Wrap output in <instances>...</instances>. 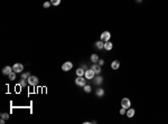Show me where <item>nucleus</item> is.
<instances>
[{
	"mask_svg": "<svg viewBox=\"0 0 168 124\" xmlns=\"http://www.w3.org/2000/svg\"><path fill=\"white\" fill-rule=\"evenodd\" d=\"M51 1V4H52V6H55V7H57L61 5V0H50Z\"/></svg>",
	"mask_w": 168,
	"mask_h": 124,
	"instance_id": "nucleus-21",
	"label": "nucleus"
},
{
	"mask_svg": "<svg viewBox=\"0 0 168 124\" xmlns=\"http://www.w3.org/2000/svg\"><path fill=\"white\" fill-rule=\"evenodd\" d=\"M81 67H82V68L84 69V71H86V69H87V66H86V65H84V64H83V65H82Z\"/></svg>",
	"mask_w": 168,
	"mask_h": 124,
	"instance_id": "nucleus-27",
	"label": "nucleus"
},
{
	"mask_svg": "<svg viewBox=\"0 0 168 124\" xmlns=\"http://www.w3.org/2000/svg\"><path fill=\"white\" fill-rule=\"evenodd\" d=\"M84 77L86 79H93L95 77V73L92 71L91 68H87L86 71H85V74H84Z\"/></svg>",
	"mask_w": 168,
	"mask_h": 124,
	"instance_id": "nucleus-6",
	"label": "nucleus"
},
{
	"mask_svg": "<svg viewBox=\"0 0 168 124\" xmlns=\"http://www.w3.org/2000/svg\"><path fill=\"white\" fill-rule=\"evenodd\" d=\"M90 68H91L92 71L94 72V73L97 74V75H99V74L101 73V72H102V71H101V66H100L98 63H97V64H93V65H92L91 67H90Z\"/></svg>",
	"mask_w": 168,
	"mask_h": 124,
	"instance_id": "nucleus-9",
	"label": "nucleus"
},
{
	"mask_svg": "<svg viewBox=\"0 0 168 124\" xmlns=\"http://www.w3.org/2000/svg\"><path fill=\"white\" fill-rule=\"evenodd\" d=\"M110 38H111L110 32H103L102 34H101V36H100V40L104 41V43H105V41H109Z\"/></svg>",
	"mask_w": 168,
	"mask_h": 124,
	"instance_id": "nucleus-7",
	"label": "nucleus"
},
{
	"mask_svg": "<svg viewBox=\"0 0 168 124\" xmlns=\"http://www.w3.org/2000/svg\"><path fill=\"white\" fill-rule=\"evenodd\" d=\"M76 76H84V74H85V71L83 68H82V67H79V68L76 69Z\"/></svg>",
	"mask_w": 168,
	"mask_h": 124,
	"instance_id": "nucleus-17",
	"label": "nucleus"
},
{
	"mask_svg": "<svg viewBox=\"0 0 168 124\" xmlns=\"http://www.w3.org/2000/svg\"><path fill=\"white\" fill-rule=\"evenodd\" d=\"M0 115H1V118H4V120H8V118H9L8 113H1Z\"/></svg>",
	"mask_w": 168,
	"mask_h": 124,
	"instance_id": "nucleus-23",
	"label": "nucleus"
},
{
	"mask_svg": "<svg viewBox=\"0 0 168 124\" xmlns=\"http://www.w3.org/2000/svg\"><path fill=\"white\" fill-rule=\"evenodd\" d=\"M95 47L98 48V49H104V41L102 40H99L95 43Z\"/></svg>",
	"mask_w": 168,
	"mask_h": 124,
	"instance_id": "nucleus-16",
	"label": "nucleus"
},
{
	"mask_svg": "<svg viewBox=\"0 0 168 124\" xmlns=\"http://www.w3.org/2000/svg\"><path fill=\"white\" fill-rule=\"evenodd\" d=\"M121 107L128 110L129 107H131V101L129 100L128 97H123V99L121 100Z\"/></svg>",
	"mask_w": 168,
	"mask_h": 124,
	"instance_id": "nucleus-3",
	"label": "nucleus"
},
{
	"mask_svg": "<svg viewBox=\"0 0 168 124\" xmlns=\"http://www.w3.org/2000/svg\"><path fill=\"white\" fill-rule=\"evenodd\" d=\"M72 68H73V63L72 61H65L62 65V71L63 72H69Z\"/></svg>",
	"mask_w": 168,
	"mask_h": 124,
	"instance_id": "nucleus-5",
	"label": "nucleus"
},
{
	"mask_svg": "<svg viewBox=\"0 0 168 124\" xmlns=\"http://www.w3.org/2000/svg\"><path fill=\"white\" fill-rule=\"evenodd\" d=\"M0 123H1V124L5 123V120H4V118H1V120H0Z\"/></svg>",
	"mask_w": 168,
	"mask_h": 124,
	"instance_id": "nucleus-28",
	"label": "nucleus"
},
{
	"mask_svg": "<svg viewBox=\"0 0 168 124\" xmlns=\"http://www.w3.org/2000/svg\"><path fill=\"white\" fill-rule=\"evenodd\" d=\"M12 72V67L11 66H5L2 68V74L4 75H9Z\"/></svg>",
	"mask_w": 168,
	"mask_h": 124,
	"instance_id": "nucleus-12",
	"label": "nucleus"
},
{
	"mask_svg": "<svg viewBox=\"0 0 168 124\" xmlns=\"http://www.w3.org/2000/svg\"><path fill=\"white\" fill-rule=\"evenodd\" d=\"M51 1H46V2H44V5H43V6H44V8H46V9H47V8H50V7H51Z\"/></svg>",
	"mask_w": 168,
	"mask_h": 124,
	"instance_id": "nucleus-24",
	"label": "nucleus"
},
{
	"mask_svg": "<svg viewBox=\"0 0 168 124\" xmlns=\"http://www.w3.org/2000/svg\"><path fill=\"white\" fill-rule=\"evenodd\" d=\"M19 84H20V86H21L22 88H25L27 85H29V84H28V81H27V79H22V78H21V81H20Z\"/></svg>",
	"mask_w": 168,
	"mask_h": 124,
	"instance_id": "nucleus-20",
	"label": "nucleus"
},
{
	"mask_svg": "<svg viewBox=\"0 0 168 124\" xmlns=\"http://www.w3.org/2000/svg\"><path fill=\"white\" fill-rule=\"evenodd\" d=\"M83 89H84L85 93H91V92H92L91 85H84V86H83Z\"/></svg>",
	"mask_w": 168,
	"mask_h": 124,
	"instance_id": "nucleus-19",
	"label": "nucleus"
},
{
	"mask_svg": "<svg viewBox=\"0 0 168 124\" xmlns=\"http://www.w3.org/2000/svg\"><path fill=\"white\" fill-rule=\"evenodd\" d=\"M16 74H17V73H15V72L12 71L11 73H10V74L8 75V78H9V81H15V79H16Z\"/></svg>",
	"mask_w": 168,
	"mask_h": 124,
	"instance_id": "nucleus-18",
	"label": "nucleus"
},
{
	"mask_svg": "<svg viewBox=\"0 0 168 124\" xmlns=\"http://www.w3.org/2000/svg\"><path fill=\"white\" fill-rule=\"evenodd\" d=\"M94 81H93V83H94L95 85H97V86H100V85H102L103 84V77L101 76V75L99 74V75H97V76L94 77Z\"/></svg>",
	"mask_w": 168,
	"mask_h": 124,
	"instance_id": "nucleus-8",
	"label": "nucleus"
},
{
	"mask_svg": "<svg viewBox=\"0 0 168 124\" xmlns=\"http://www.w3.org/2000/svg\"><path fill=\"white\" fill-rule=\"evenodd\" d=\"M12 71H14L15 73H22V72H24V65L20 63H16L12 66Z\"/></svg>",
	"mask_w": 168,
	"mask_h": 124,
	"instance_id": "nucleus-4",
	"label": "nucleus"
},
{
	"mask_svg": "<svg viewBox=\"0 0 168 124\" xmlns=\"http://www.w3.org/2000/svg\"><path fill=\"white\" fill-rule=\"evenodd\" d=\"M134 114H136V110L132 107H129L128 110H127V113H126V115L128 116L129 118H131V117H133Z\"/></svg>",
	"mask_w": 168,
	"mask_h": 124,
	"instance_id": "nucleus-11",
	"label": "nucleus"
},
{
	"mask_svg": "<svg viewBox=\"0 0 168 124\" xmlns=\"http://www.w3.org/2000/svg\"><path fill=\"white\" fill-rule=\"evenodd\" d=\"M136 1H137V2H138V4H140V2H141V1H142V0H136Z\"/></svg>",
	"mask_w": 168,
	"mask_h": 124,
	"instance_id": "nucleus-29",
	"label": "nucleus"
},
{
	"mask_svg": "<svg viewBox=\"0 0 168 124\" xmlns=\"http://www.w3.org/2000/svg\"><path fill=\"white\" fill-rule=\"evenodd\" d=\"M112 48H113V44L111 43V41H105L104 43V49L105 50H108V51H110V50H112Z\"/></svg>",
	"mask_w": 168,
	"mask_h": 124,
	"instance_id": "nucleus-13",
	"label": "nucleus"
},
{
	"mask_svg": "<svg viewBox=\"0 0 168 124\" xmlns=\"http://www.w3.org/2000/svg\"><path fill=\"white\" fill-rule=\"evenodd\" d=\"M105 95V91H104V88H102V87H99V88L95 91V96H98V97H103Z\"/></svg>",
	"mask_w": 168,
	"mask_h": 124,
	"instance_id": "nucleus-10",
	"label": "nucleus"
},
{
	"mask_svg": "<svg viewBox=\"0 0 168 124\" xmlns=\"http://www.w3.org/2000/svg\"><path fill=\"white\" fill-rule=\"evenodd\" d=\"M98 64H99L100 66H102L103 64H104V60H103V59H101V58H100V59H99V61H98Z\"/></svg>",
	"mask_w": 168,
	"mask_h": 124,
	"instance_id": "nucleus-26",
	"label": "nucleus"
},
{
	"mask_svg": "<svg viewBox=\"0 0 168 124\" xmlns=\"http://www.w3.org/2000/svg\"><path fill=\"white\" fill-rule=\"evenodd\" d=\"M126 113H127V110H126V108H123V107H122V108L120 110V114H121V115H125Z\"/></svg>",
	"mask_w": 168,
	"mask_h": 124,
	"instance_id": "nucleus-25",
	"label": "nucleus"
},
{
	"mask_svg": "<svg viewBox=\"0 0 168 124\" xmlns=\"http://www.w3.org/2000/svg\"><path fill=\"white\" fill-rule=\"evenodd\" d=\"M28 84L30 85V86H37L38 83H39V79H38L37 76H34V75H30L29 77H28Z\"/></svg>",
	"mask_w": 168,
	"mask_h": 124,
	"instance_id": "nucleus-1",
	"label": "nucleus"
},
{
	"mask_svg": "<svg viewBox=\"0 0 168 124\" xmlns=\"http://www.w3.org/2000/svg\"><path fill=\"white\" fill-rule=\"evenodd\" d=\"M90 59H91V61H92L93 64H97L98 61H99L100 57H99V55H98V54H92L91 57H90Z\"/></svg>",
	"mask_w": 168,
	"mask_h": 124,
	"instance_id": "nucleus-14",
	"label": "nucleus"
},
{
	"mask_svg": "<svg viewBox=\"0 0 168 124\" xmlns=\"http://www.w3.org/2000/svg\"><path fill=\"white\" fill-rule=\"evenodd\" d=\"M30 76L29 72H25V73H21V78L22 79H28V77Z\"/></svg>",
	"mask_w": 168,
	"mask_h": 124,
	"instance_id": "nucleus-22",
	"label": "nucleus"
},
{
	"mask_svg": "<svg viewBox=\"0 0 168 124\" xmlns=\"http://www.w3.org/2000/svg\"><path fill=\"white\" fill-rule=\"evenodd\" d=\"M119 67H120V61H119V60H113L112 63H111V68H112L113 71L118 69Z\"/></svg>",
	"mask_w": 168,
	"mask_h": 124,
	"instance_id": "nucleus-15",
	"label": "nucleus"
},
{
	"mask_svg": "<svg viewBox=\"0 0 168 124\" xmlns=\"http://www.w3.org/2000/svg\"><path fill=\"white\" fill-rule=\"evenodd\" d=\"M75 84L79 87H83L84 85H86V78L84 76H77L75 79Z\"/></svg>",
	"mask_w": 168,
	"mask_h": 124,
	"instance_id": "nucleus-2",
	"label": "nucleus"
}]
</instances>
